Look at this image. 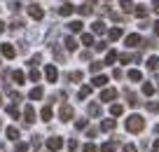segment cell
Segmentation results:
<instances>
[{
  "mask_svg": "<svg viewBox=\"0 0 159 152\" xmlns=\"http://www.w3.org/2000/svg\"><path fill=\"white\" fill-rule=\"evenodd\" d=\"M126 129H129L131 133H140L145 129V119L140 117V115H131V117L126 119Z\"/></svg>",
  "mask_w": 159,
  "mask_h": 152,
  "instance_id": "6da1fadb",
  "label": "cell"
},
{
  "mask_svg": "<svg viewBox=\"0 0 159 152\" xmlns=\"http://www.w3.org/2000/svg\"><path fill=\"white\" fill-rule=\"evenodd\" d=\"M45 77H47V82H56V80H59L56 66H45Z\"/></svg>",
  "mask_w": 159,
  "mask_h": 152,
  "instance_id": "5b68a950",
  "label": "cell"
},
{
  "mask_svg": "<svg viewBox=\"0 0 159 152\" xmlns=\"http://www.w3.org/2000/svg\"><path fill=\"white\" fill-rule=\"evenodd\" d=\"M126 98H129V105H131V108H138V98H136L131 91H126Z\"/></svg>",
  "mask_w": 159,
  "mask_h": 152,
  "instance_id": "e575fe53",
  "label": "cell"
},
{
  "mask_svg": "<svg viewBox=\"0 0 159 152\" xmlns=\"http://www.w3.org/2000/svg\"><path fill=\"white\" fill-rule=\"evenodd\" d=\"M148 68L150 70H157L159 68V59H157V56H150V59H148Z\"/></svg>",
  "mask_w": 159,
  "mask_h": 152,
  "instance_id": "1f68e13d",
  "label": "cell"
},
{
  "mask_svg": "<svg viewBox=\"0 0 159 152\" xmlns=\"http://www.w3.org/2000/svg\"><path fill=\"white\" fill-rule=\"evenodd\" d=\"M75 12H77L80 16H89V14H91L94 10H91L89 5H80V7H75Z\"/></svg>",
  "mask_w": 159,
  "mask_h": 152,
  "instance_id": "ffe728a7",
  "label": "cell"
},
{
  "mask_svg": "<svg viewBox=\"0 0 159 152\" xmlns=\"http://www.w3.org/2000/svg\"><path fill=\"white\" fill-rule=\"evenodd\" d=\"M28 14H30V19H35V21H40L42 19V16H45V10H42V7L40 5H28Z\"/></svg>",
  "mask_w": 159,
  "mask_h": 152,
  "instance_id": "277c9868",
  "label": "cell"
},
{
  "mask_svg": "<svg viewBox=\"0 0 159 152\" xmlns=\"http://www.w3.org/2000/svg\"><path fill=\"white\" fill-rule=\"evenodd\" d=\"M143 94H145V96H152V94H154V84L152 82H145L143 84Z\"/></svg>",
  "mask_w": 159,
  "mask_h": 152,
  "instance_id": "4dcf8cb0",
  "label": "cell"
},
{
  "mask_svg": "<svg viewBox=\"0 0 159 152\" xmlns=\"http://www.w3.org/2000/svg\"><path fill=\"white\" fill-rule=\"evenodd\" d=\"M12 80H14L16 84H24V82H26V75H24V70H14V73H12Z\"/></svg>",
  "mask_w": 159,
  "mask_h": 152,
  "instance_id": "7402d4cb",
  "label": "cell"
},
{
  "mask_svg": "<svg viewBox=\"0 0 159 152\" xmlns=\"http://www.w3.org/2000/svg\"><path fill=\"white\" fill-rule=\"evenodd\" d=\"M124 42H126V47H138L143 40H140V35H138V33H131V35H126Z\"/></svg>",
  "mask_w": 159,
  "mask_h": 152,
  "instance_id": "9c48e42d",
  "label": "cell"
},
{
  "mask_svg": "<svg viewBox=\"0 0 159 152\" xmlns=\"http://www.w3.org/2000/svg\"><path fill=\"white\" fill-rule=\"evenodd\" d=\"M82 26H84L82 21H70V24H68V30H70V33H82Z\"/></svg>",
  "mask_w": 159,
  "mask_h": 152,
  "instance_id": "ac0fdd59",
  "label": "cell"
},
{
  "mask_svg": "<svg viewBox=\"0 0 159 152\" xmlns=\"http://www.w3.org/2000/svg\"><path fill=\"white\" fill-rule=\"evenodd\" d=\"M42 87H35V89H30V94H28V98L30 101H40V98H42Z\"/></svg>",
  "mask_w": 159,
  "mask_h": 152,
  "instance_id": "2e32d148",
  "label": "cell"
},
{
  "mask_svg": "<svg viewBox=\"0 0 159 152\" xmlns=\"http://www.w3.org/2000/svg\"><path fill=\"white\" fill-rule=\"evenodd\" d=\"M0 105H2V94H0Z\"/></svg>",
  "mask_w": 159,
  "mask_h": 152,
  "instance_id": "6f0895ef",
  "label": "cell"
},
{
  "mask_svg": "<svg viewBox=\"0 0 159 152\" xmlns=\"http://www.w3.org/2000/svg\"><path fill=\"white\" fill-rule=\"evenodd\" d=\"M117 59H119V54L115 52V49H110L108 54H105V61H103V63H105V66H112V63H115Z\"/></svg>",
  "mask_w": 159,
  "mask_h": 152,
  "instance_id": "4fadbf2b",
  "label": "cell"
},
{
  "mask_svg": "<svg viewBox=\"0 0 159 152\" xmlns=\"http://www.w3.org/2000/svg\"><path fill=\"white\" fill-rule=\"evenodd\" d=\"M103 66H105V63H91V73H94V75H98Z\"/></svg>",
  "mask_w": 159,
  "mask_h": 152,
  "instance_id": "ee69618b",
  "label": "cell"
},
{
  "mask_svg": "<svg viewBox=\"0 0 159 152\" xmlns=\"http://www.w3.org/2000/svg\"><path fill=\"white\" fill-rule=\"evenodd\" d=\"M112 77H115V80H122V70L115 68V70H112Z\"/></svg>",
  "mask_w": 159,
  "mask_h": 152,
  "instance_id": "681fc988",
  "label": "cell"
},
{
  "mask_svg": "<svg viewBox=\"0 0 159 152\" xmlns=\"http://www.w3.org/2000/svg\"><path fill=\"white\" fill-rule=\"evenodd\" d=\"M82 44H94V35L91 33H82Z\"/></svg>",
  "mask_w": 159,
  "mask_h": 152,
  "instance_id": "8d00e7d4",
  "label": "cell"
},
{
  "mask_svg": "<svg viewBox=\"0 0 159 152\" xmlns=\"http://www.w3.org/2000/svg\"><path fill=\"white\" fill-rule=\"evenodd\" d=\"M7 115H10V117H19V110H16V105H10V108H7Z\"/></svg>",
  "mask_w": 159,
  "mask_h": 152,
  "instance_id": "60d3db41",
  "label": "cell"
},
{
  "mask_svg": "<svg viewBox=\"0 0 159 152\" xmlns=\"http://www.w3.org/2000/svg\"><path fill=\"white\" fill-rule=\"evenodd\" d=\"M152 12H154V14H159V0H152Z\"/></svg>",
  "mask_w": 159,
  "mask_h": 152,
  "instance_id": "816d5d0a",
  "label": "cell"
},
{
  "mask_svg": "<svg viewBox=\"0 0 159 152\" xmlns=\"http://www.w3.org/2000/svg\"><path fill=\"white\" fill-rule=\"evenodd\" d=\"M61 147H63V138H59V136L47 138V150L49 152H56V150H61Z\"/></svg>",
  "mask_w": 159,
  "mask_h": 152,
  "instance_id": "7a4b0ae2",
  "label": "cell"
},
{
  "mask_svg": "<svg viewBox=\"0 0 159 152\" xmlns=\"http://www.w3.org/2000/svg\"><path fill=\"white\" fill-rule=\"evenodd\" d=\"M59 117H61V122H70V119H73V105L63 103L61 110H59Z\"/></svg>",
  "mask_w": 159,
  "mask_h": 152,
  "instance_id": "3957f363",
  "label": "cell"
},
{
  "mask_svg": "<svg viewBox=\"0 0 159 152\" xmlns=\"http://www.w3.org/2000/svg\"><path fill=\"white\" fill-rule=\"evenodd\" d=\"M7 138H10V140H16V138H19V129L16 127H7Z\"/></svg>",
  "mask_w": 159,
  "mask_h": 152,
  "instance_id": "4316f807",
  "label": "cell"
},
{
  "mask_svg": "<svg viewBox=\"0 0 159 152\" xmlns=\"http://www.w3.org/2000/svg\"><path fill=\"white\" fill-rule=\"evenodd\" d=\"M87 113H89L91 117H101V103H96V101L89 103V105H87Z\"/></svg>",
  "mask_w": 159,
  "mask_h": 152,
  "instance_id": "8fae6325",
  "label": "cell"
},
{
  "mask_svg": "<svg viewBox=\"0 0 159 152\" xmlns=\"http://www.w3.org/2000/svg\"><path fill=\"white\" fill-rule=\"evenodd\" d=\"M152 152H159V138H157V140L152 143Z\"/></svg>",
  "mask_w": 159,
  "mask_h": 152,
  "instance_id": "11a10c76",
  "label": "cell"
},
{
  "mask_svg": "<svg viewBox=\"0 0 159 152\" xmlns=\"http://www.w3.org/2000/svg\"><path fill=\"white\" fill-rule=\"evenodd\" d=\"M70 82H82V70H73V73L68 75Z\"/></svg>",
  "mask_w": 159,
  "mask_h": 152,
  "instance_id": "f546056e",
  "label": "cell"
},
{
  "mask_svg": "<svg viewBox=\"0 0 159 152\" xmlns=\"http://www.w3.org/2000/svg\"><path fill=\"white\" fill-rule=\"evenodd\" d=\"M0 33H5V24L2 21H0Z\"/></svg>",
  "mask_w": 159,
  "mask_h": 152,
  "instance_id": "9f6ffc18",
  "label": "cell"
},
{
  "mask_svg": "<svg viewBox=\"0 0 159 152\" xmlns=\"http://www.w3.org/2000/svg\"><path fill=\"white\" fill-rule=\"evenodd\" d=\"M124 152H136V145H134V143H126V145H124Z\"/></svg>",
  "mask_w": 159,
  "mask_h": 152,
  "instance_id": "c3c4849f",
  "label": "cell"
},
{
  "mask_svg": "<svg viewBox=\"0 0 159 152\" xmlns=\"http://www.w3.org/2000/svg\"><path fill=\"white\" fill-rule=\"evenodd\" d=\"M115 147H117V140H108L101 145V152H115Z\"/></svg>",
  "mask_w": 159,
  "mask_h": 152,
  "instance_id": "cb8c5ba5",
  "label": "cell"
},
{
  "mask_svg": "<svg viewBox=\"0 0 159 152\" xmlns=\"http://www.w3.org/2000/svg\"><path fill=\"white\" fill-rule=\"evenodd\" d=\"M108 35H110V40H119V38H122V35H124V30L115 26V28H110V30H108Z\"/></svg>",
  "mask_w": 159,
  "mask_h": 152,
  "instance_id": "44dd1931",
  "label": "cell"
},
{
  "mask_svg": "<svg viewBox=\"0 0 159 152\" xmlns=\"http://www.w3.org/2000/svg\"><path fill=\"white\" fill-rule=\"evenodd\" d=\"M80 59H84V61H89V59H91V52H82V54H80Z\"/></svg>",
  "mask_w": 159,
  "mask_h": 152,
  "instance_id": "db71d44e",
  "label": "cell"
},
{
  "mask_svg": "<svg viewBox=\"0 0 159 152\" xmlns=\"http://www.w3.org/2000/svg\"><path fill=\"white\" fill-rule=\"evenodd\" d=\"M40 117H42V122H49V119H52V108H49V105H45V108L40 110Z\"/></svg>",
  "mask_w": 159,
  "mask_h": 152,
  "instance_id": "d4e9b609",
  "label": "cell"
},
{
  "mask_svg": "<svg viewBox=\"0 0 159 152\" xmlns=\"http://www.w3.org/2000/svg\"><path fill=\"white\" fill-rule=\"evenodd\" d=\"M0 52H2V56H5V59H14V56H16V49L12 47L10 42H5V44H0Z\"/></svg>",
  "mask_w": 159,
  "mask_h": 152,
  "instance_id": "8992f818",
  "label": "cell"
},
{
  "mask_svg": "<svg viewBox=\"0 0 159 152\" xmlns=\"http://www.w3.org/2000/svg\"><path fill=\"white\" fill-rule=\"evenodd\" d=\"M89 94H91V87H89V84H82V87H80V91H77V96H80V98H87Z\"/></svg>",
  "mask_w": 159,
  "mask_h": 152,
  "instance_id": "484cf974",
  "label": "cell"
},
{
  "mask_svg": "<svg viewBox=\"0 0 159 152\" xmlns=\"http://www.w3.org/2000/svg\"><path fill=\"white\" fill-rule=\"evenodd\" d=\"M7 5H10V10H12V12H19V10H21V2H19V0H10Z\"/></svg>",
  "mask_w": 159,
  "mask_h": 152,
  "instance_id": "74e56055",
  "label": "cell"
},
{
  "mask_svg": "<svg viewBox=\"0 0 159 152\" xmlns=\"http://www.w3.org/2000/svg\"><path fill=\"white\" fill-rule=\"evenodd\" d=\"M122 113H124V105H119V103H112V105H110V115H112V117H119Z\"/></svg>",
  "mask_w": 159,
  "mask_h": 152,
  "instance_id": "d6986e66",
  "label": "cell"
},
{
  "mask_svg": "<svg viewBox=\"0 0 159 152\" xmlns=\"http://www.w3.org/2000/svg\"><path fill=\"white\" fill-rule=\"evenodd\" d=\"M0 127H2V122H0Z\"/></svg>",
  "mask_w": 159,
  "mask_h": 152,
  "instance_id": "680465c9",
  "label": "cell"
},
{
  "mask_svg": "<svg viewBox=\"0 0 159 152\" xmlns=\"http://www.w3.org/2000/svg\"><path fill=\"white\" fill-rule=\"evenodd\" d=\"M115 127H117L115 119H103V122H101V131H112Z\"/></svg>",
  "mask_w": 159,
  "mask_h": 152,
  "instance_id": "9a60e30c",
  "label": "cell"
},
{
  "mask_svg": "<svg viewBox=\"0 0 159 152\" xmlns=\"http://www.w3.org/2000/svg\"><path fill=\"white\" fill-rule=\"evenodd\" d=\"M112 98H117V89L108 87V89H103V91H101V101H112Z\"/></svg>",
  "mask_w": 159,
  "mask_h": 152,
  "instance_id": "30bf717a",
  "label": "cell"
},
{
  "mask_svg": "<svg viewBox=\"0 0 159 152\" xmlns=\"http://www.w3.org/2000/svg\"><path fill=\"white\" fill-rule=\"evenodd\" d=\"M73 12H75V7L70 5V2H63V5L59 7V14H61V16H70Z\"/></svg>",
  "mask_w": 159,
  "mask_h": 152,
  "instance_id": "7c38bea8",
  "label": "cell"
},
{
  "mask_svg": "<svg viewBox=\"0 0 159 152\" xmlns=\"http://www.w3.org/2000/svg\"><path fill=\"white\" fill-rule=\"evenodd\" d=\"M105 21L103 19H98V21H94V24H91V33H96V35H103L105 33Z\"/></svg>",
  "mask_w": 159,
  "mask_h": 152,
  "instance_id": "52a82bcc",
  "label": "cell"
},
{
  "mask_svg": "<svg viewBox=\"0 0 159 152\" xmlns=\"http://www.w3.org/2000/svg\"><path fill=\"white\" fill-rule=\"evenodd\" d=\"M152 33H154V35H159V19L152 24Z\"/></svg>",
  "mask_w": 159,
  "mask_h": 152,
  "instance_id": "f5cc1de1",
  "label": "cell"
},
{
  "mask_svg": "<svg viewBox=\"0 0 159 152\" xmlns=\"http://www.w3.org/2000/svg\"><path fill=\"white\" fill-rule=\"evenodd\" d=\"M131 59H138V54H134V56H131V54H119V61H122V63H126V61H131Z\"/></svg>",
  "mask_w": 159,
  "mask_h": 152,
  "instance_id": "f35d334b",
  "label": "cell"
},
{
  "mask_svg": "<svg viewBox=\"0 0 159 152\" xmlns=\"http://www.w3.org/2000/svg\"><path fill=\"white\" fill-rule=\"evenodd\" d=\"M129 80H131V82H140V80H143V73H140L138 68L129 70Z\"/></svg>",
  "mask_w": 159,
  "mask_h": 152,
  "instance_id": "603a6c76",
  "label": "cell"
},
{
  "mask_svg": "<svg viewBox=\"0 0 159 152\" xmlns=\"http://www.w3.org/2000/svg\"><path fill=\"white\" fill-rule=\"evenodd\" d=\"M28 80H30V82H38V80H40V73H38V70H30V73H28Z\"/></svg>",
  "mask_w": 159,
  "mask_h": 152,
  "instance_id": "b9f144b4",
  "label": "cell"
},
{
  "mask_svg": "<svg viewBox=\"0 0 159 152\" xmlns=\"http://www.w3.org/2000/svg\"><path fill=\"white\" fill-rule=\"evenodd\" d=\"M136 16L145 21V16H148V7H145V5H138V7H136Z\"/></svg>",
  "mask_w": 159,
  "mask_h": 152,
  "instance_id": "83f0119b",
  "label": "cell"
},
{
  "mask_svg": "<svg viewBox=\"0 0 159 152\" xmlns=\"http://www.w3.org/2000/svg\"><path fill=\"white\" fill-rule=\"evenodd\" d=\"M91 84H94V87H105V84H108V77H105V75H94V80H91Z\"/></svg>",
  "mask_w": 159,
  "mask_h": 152,
  "instance_id": "5bb4252c",
  "label": "cell"
},
{
  "mask_svg": "<svg viewBox=\"0 0 159 152\" xmlns=\"http://www.w3.org/2000/svg\"><path fill=\"white\" fill-rule=\"evenodd\" d=\"M10 28H12V30H19V28H24V21H21V19H12Z\"/></svg>",
  "mask_w": 159,
  "mask_h": 152,
  "instance_id": "d590c367",
  "label": "cell"
},
{
  "mask_svg": "<svg viewBox=\"0 0 159 152\" xmlns=\"http://www.w3.org/2000/svg\"><path fill=\"white\" fill-rule=\"evenodd\" d=\"M75 129H80V131L87 129V119H77V122H75Z\"/></svg>",
  "mask_w": 159,
  "mask_h": 152,
  "instance_id": "bcb514c9",
  "label": "cell"
},
{
  "mask_svg": "<svg viewBox=\"0 0 159 152\" xmlns=\"http://www.w3.org/2000/svg\"><path fill=\"white\" fill-rule=\"evenodd\" d=\"M40 61H42V54H35V56H33V59H30V61H28V66H30V68H35V66H38V63H40Z\"/></svg>",
  "mask_w": 159,
  "mask_h": 152,
  "instance_id": "ab89813d",
  "label": "cell"
},
{
  "mask_svg": "<svg viewBox=\"0 0 159 152\" xmlns=\"http://www.w3.org/2000/svg\"><path fill=\"white\" fill-rule=\"evenodd\" d=\"M105 47H108L105 42H96V44H94V49H96V52H105Z\"/></svg>",
  "mask_w": 159,
  "mask_h": 152,
  "instance_id": "7dc6e473",
  "label": "cell"
},
{
  "mask_svg": "<svg viewBox=\"0 0 159 152\" xmlns=\"http://www.w3.org/2000/svg\"><path fill=\"white\" fill-rule=\"evenodd\" d=\"M119 7H122L124 12H131L134 10V2H131V0H119Z\"/></svg>",
  "mask_w": 159,
  "mask_h": 152,
  "instance_id": "d6a6232c",
  "label": "cell"
},
{
  "mask_svg": "<svg viewBox=\"0 0 159 152\" xmlns=\"http://www.w3.org/2000/svg\"><path fill=\"white\" fill-rule=\"evenodd\" d=\"M16 152H28V143H16Z\"/></svg>",
  "mask_w": 159,
  "mask_h": 152,
  "instance_id": "7bdbcfd3",
  "label": "cell"
},
{
  "mask_svg": "<svg viewBox=\"0 0 159 152\" xmlns=\"http://www.w3.org/2000/svg\"><path fill=\"white\" fill-rule=\"evenodd\" d=\"M82 152H98V150H96V145H94V143H87V145L82 147Z\"/></svg>",
  "mask_w": 159,
  "mask_h": 152,
  "instance_id": "f6af8a7d",
  "label": "cell"
},
{
  "mask_svg": "<svg viewBox=\"0 0 159 152\" xmlns=\"http://www.w3.org/2000/svg\"><path fill=\"white\" fill-rule=\"evenodd\" d=\"M63 44H66V49H68V52H75V49H77V40H75V38H70V35L63 40Z\"/></svg>",
  "mask_w": 159,
  "mask_h": 152,
  "instance_id": "e0dca14e",
  "label": "cell"
},
{
  "mask_svg": "<svg viewBox=\"0 0 159 152\" xmlns=\"http://www.w3.org/2000/svg\"><path fill=\"white\" fill-rule=\"evenodd\" d=\"M108 2H110V0H108Z\"/></svg>",
  "mask_w": 159,
  "mask_h": 152,
  "instance_id": "94428289",
  "label": "cell"
},
{
  "mask_svg": "<svg viewBox=\"0 0 159 152\" xmlns=\"http://www.w3.org/2000/svg\"><path fill=\"white\" fill-rule=\"evenodd\" d=\"M0 63H2V61H0Z\"/></svg>",
  "mask_w": 159,
  "mask_h": 152,
  "instance_id": "91938a15",
  "label": "cell"
},
{
  "mask_svg": "<svg viewBox=\"0 0 159 152\" xmlns=\"http://www.w3.org/2000/svg\"><path fill=\"white\" fill-rule=\"evenodd\" d=\"M52 52H54L56 61H63V59H66V56H63V52H61V47H59V44H52Z\"/></svg>",
  "mask_w": 159,
  "mask_h": 152,
  "instance_id": "f1b7e54d",
  "label": "cell"
},
{
  "mask_svg": "<svg viewBox=\"0 0 159 152\" xmlns=\"http://www.w3.org/2000/svg\"><path fill=\"white\" fill-rule=\"evenodd\" d=\"M148 110L157 115V113H159V101H148Z\"/></svg>",
  "mask_w": 159,
  "mask_h": 152,
  "instance_id": "836d02e7",
  "label": "cell"
},
{
  "mask_svg": "<svg viewBox=\"0 0 159 152\" xmlns=\"http://www.w3.org/2000/svg\"><path fill=\"white\" fill-rule=\"evenodd\" d=\"M24 122H26V124H33V122H35V110H33V105H26V108H24Z\"/></svg>",
  "mask_w": 159,
  "mask_h": 152,
  "instance_id": "ba28073f",
  "label": "cell"
},
{
  "mask_svg": "<svg viewBox=\"0 0 159 152\" xmlns=\"http://www.w3.org/2000/svg\"><path fill=\"white\" fill-rule=\"evenodd\" d=\"M68 150H70V152L77 150V140H70V143H68Z\"/></svg>",
  "mask_w": 159,
  "mask_h": 152,
  "instance_id": "f907efd6",
  "label": "cell"
}]
</instances>
